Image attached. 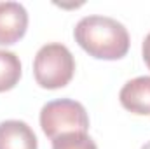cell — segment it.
<instances>
[{
  "label": "cell",
  "mask_w": 150,
  "mask_h": 149,
  "mask_svg": "<svg viewBox=\"0 0 150 149\" xmlns=\"http://www.w3.org/2000/svg\"><path fill=\"white\" fill-rule=\"evenodd\" d=\"M142 53H143V60H145V65L150 69V34L145 37L143 40V46H142Z\"/></svg>",
  "instance_id": "cell-9"
},
{
  "label": "cell",
  "mask_w": 150,
  "mask_h": 149,
  "mask_svg": "<svg viewBox=\"0 0 150 149\" xmlns=\"http://www.w3.org/2000/svg\"><path fill=\"white\" fill-rule=\"evenodd\" d=\"M28 28V12L19 2H0V46L16 44Z\"/></svg>",
  "instance_id": "cell-4"
},
{
  "label": "cell",
  "mask_w": 150,
  "mask_h": 149,
  "mask_svg": "<svg viewBox=\"0 0 150 149\" xmlns=\"http://www.w3.org/2000/svg\"><path fill=\"white\" fill-rule=\"evenodd\" d=\"M75 72V60L70 49L59 42L42 46L33 60V75L40 88L58 90L67 86Z\"/></svg>",
  "instance_id": "cell-2"
},
{
  "label": "cell",
  "mask_w": 150,
  "mask_h": 149,
  "mask_svg": "<svg viewBox=\"0 0 150 149\" xmlns=\"http://www.w3.org/2000/svg\"><path fill=\"white\" fill-rule=\"evenodd\" d=\"M21 79V62L12 51L0 49V93L12 90Z\"/></svg>",
  "instance_id": "cell-7"
},
{
  "label": "cell",
  "mask_w": 150,
  "mask_h": 149,
  "mask_svg": "<svg viewBox=\"0 0 150 149\" xmlns=\"http://www.w3.org/2000/svg\"><path fill=\"white\" fill-rule=\"evenodd\" d=\"M40 126L51 140L65 133H87L89 116L80 102L70 98L52 100L40 111Z\"/></svg>",
  "instance_id": "cell-3"
},
{
  "label": "cell",
  "mask_w": 150,
  "mask_h": 149,
  "mask_svg": "<svg viewBox=\"0 0 150 149\" xmlns=\"http://www.w3.org/2000/svg\"><path fill=\"white\" fill-rule=\"evenodd\" d=\"M52 149H98L87 133H65L52 140Z\"/></svg>",
  "instance_id": "cell-8"
},
{
  "label": "cell",
  "mask_w": 150,
  "mask_h": 149,
  "mask_svg": "<svg viewBox=\"0 0 150 149\" xmlns=\"http://www.w3.org/2000/svg\"><path fill=\"white\" fill-rule=\"evenodd\" d=\"M33 130L19 119H7L0 123V149H37Z\"/></svg>",
  "instance_id": "cell-6"
},
{
  "label": "cell",
  "mask_w": 150,
  "mask_h": 149,
  "mask_svg": "<svg viewBox=\"0 0 150 149\" xmlns=\"http://www.w3.org/2000/svg\"><path fill=\"white\" fill-rule=\"evenodd\" d=\"M119 100L124 109L138 116H150V75H140L127 81L120 93Z\"/></svg>",
  "instance_id": "cell-5"
},
{
  "label": "cell",
  "mask_w": 150,
  "mask_h": 149,
  "mask_svg": "<svg viewBox=\"0 0 150 149\" xmlns=\"http://www.w3.org/2000/svg\"><path fill=\"white\" fill-rule=\"evenodd\" d=\"M77 44L96 60H120L129 51L127 28L108 16H86L74 30Z\"/></svg>",
  "instance_id": "cell-1"
},
{
  "label": "cell",
  "mask_w": 150,
  "mask_h": 149,
  "mask_svg": "<svg viewBox=\"0 0 150 149\" xmlns=\"http://www.w3.org/2000/svg\"><path fill=\"white\" fill-rule=\"evenodd\" d=\"M142 149H150V140L147 142V144H143V146H142Z\"/></svg>",
  "instance_id": "cell-10"
}]
</instances>
